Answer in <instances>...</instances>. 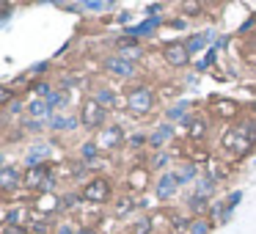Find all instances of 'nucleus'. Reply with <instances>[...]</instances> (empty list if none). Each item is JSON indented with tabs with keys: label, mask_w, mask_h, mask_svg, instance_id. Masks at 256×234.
I'll return each mask as SVG.
<instances>
[{
	"label": "nucleus",
	"mask_w": 256,
	"mask_h": 234,
	"mask_svg": "<svg viewBox=\"0 0 256 234\" xmlns=\"http://www.w3.org/2000/svg\"><path fill=\"white\" fill-rule=\"evenodd\" d=\"M256 140V127L254 124H237L223 135V149L232 154H245L250 149V144Z\"/></svg>",
	"instance_id": "obj_1"
},
{
	"label": "nucleus",
	"mask_w": 256,
	"mask_h": 234,
	"mask_svg": "<svg viewBox=\"0 0 256 234\" xmlns=\"http://www.w3.org/2000/svg\"><path fill=\"white\" fill-rule=\"evenodd\" d=\"M127 108L132 116L144 118L152 113V108H154V91L149 88V86H135V88L127 91Z\"/></svg>",
	"instance_id": "obj_2"
},
{
	"label": "nucleus",
	"mask_w": 256,
	"mask_h": 234,
	"mask_svg": "<svg viewBox=\"0 0 256 234\" xmlns=\"http://www.w3.org/2000/svg\"><path fill=\"white\" fill-rule=\"evenodd\" d=\"M108 118V108H102L94 96H86L83 105H80V124L86 130H102Z\"/></svg>",
	"instance_id": "obj_3"
},
{
	"label": "nucleus",
	"mask_w": 256,
	"mask_h": 234,
	"mask_svg": "<svg viewBox=\"0 0 256 234\" xmlns=\"http://www.w3.org/2000/svg\"><path fill=\"white\" fill-rule=\"evenodd\" d=\"M182 182H184V176H182L179 171H166V174H160V179L154 182V196H157L160 201H171L174 196L179 193Z\"/></svg>",
	"instance_id": "obj_4"
},
{
	"label": "nucleus",
	"mask_w": 256,
	"mask_h": 234,
	"mask_svg": "<svg viewBox=\"0 0 256 234\" xmlns=\"http://www.w3.org/2000/svg\"><path fill=\"white\" fill-rule=\"evenodd\" d=\"M83 198L88 201V204H105V201L110 198V182H108L105 176L88 179L86 188H83Z\"/></svg>",
	"instance_id": "obj_5"
},
{
	"label": "nucleus",
	"mask_w": 256,
	"mask_h": 234,
	"mask_svg": "<svg viewBox=\"0 0 256 234\" xmlns=\"http://www.w3.org/2000/svg\"><path fill=\"white\" fill-rule=\"evenodd\" d=\"M190 56H193V52L188 50L184 42H174V44L162 47V58H166V64H168V66H174V69H184L190 64Z\"/></svg>",
	"instance_id": "obj_6"
},
{
	"label": "nucleus",
	"mask_w": 256,
	"mask_h": 234,
	"mask_svg": "<svg viewBox=\"0 0 256 234\" xmlns=\"http://www.w3.org/2000/svg\"><path fill=\"white\" fill-rule=\"evenodd\" d=\"M50 182L52 179H50V168L47 166H28L22 174V184L30 190H44L50 188Z\"/></svg>",
	"instance_id": "obj_7"
},
{
	"label": "nucleus",
	"mask_w": 256,
	"mask_h": 234,
	"mask_svg": "<svg viewBox=\"0 0 256 234\" xmlns=\"http://www.w3.org/2000/svg\"><path fill=\"white\" fill-rule=\"evenodd\" d=\"M124 140L127 138H124L122 127H116V124H105V127L100 130V135H96V144H100V149H105V152H116Z\"/></svg>",
	"instance_id": "obj_8"
},
{
	"label": "nucleus",
	"mask_w": 256,
	"mask_h": 234,
	"mask_svg": "<svg viewBox=\"0 0 256 234\" xmlns=\"http://www.w3.org/2000/svg\"><path fill=\"white\" fill-rule=\"evenodd\" d=\"M105 69L113 74V78H122V80L135 78V61H130V58H124V56L108 58V61H105Z\"/></svg>",
	"instance_id": "obj_9"
},
{
	"label": "nucleus",
	"mask_w": 256,
	"mask_h": 234,
	"mask_svg": "<svg viewBox=\"0 0 256 234\" xmlns=\"http://www.w3.org/2000/svg\"><path fill=\"white\" fill-rule=\"evenodd\" d=\"M47 127L52 132H72L74 127H80V116H69V113H52L47 118Z\"/></svg>",
	"instance_id": "obj_10"
},
{
	"label": "nucleus",
	"mask_w": 256,
	"mask_h": 234,
	"mask_svg": "<svg viewBox=\"0 0 256 234\" xmlns=\"http://www.w3.org/2000/svg\"><path fill=\"white\" fill-rule=\"evenodd\" d=\"M25 110H28V116L34 118V122H47V118L52 116V105H50L47 96H36V100H30Z\"/></svg>",
	"instance_id": "obj_11"
},
{
	"label": "nucleus",
	"mask_w": 256,
	"mask_h": 234,
	"mask_svg": "<svg viewBox=\"0 0 256 234\" xmlns=\"http://www.w3.org/2000/svg\"><path fill=\"white\" fill-rule=\"evenodd\" d=\"M20 184H22V174L17 171L14 166H3L0 168V188H3V193H12V190H17Z\"/></svg>",
	"instance_id": "obj_12"
},
{
	"label": "nucleus",
	"mask_w": 256,
	"mask_h": 234,
	"mask_svg": "<svg viewBox=\"0 0 256 234\" xmlns=\"http://www.w3.org/2000/svg\"><path fill=\"white\" fill-rule=\"evenodd\" d=\"M174 135V127L171 124H162V127H157L154 132L149 135V146H154V149H160V146L168 144V138Z\"/></svg>",
	"instance_id": "obj_13"
},
{
	"label": "nucleus",
	"mask_w": 256,
	"mask_h": 234,
	"mask_svg": "<svg viewBox=\"0 0 256 234\" xmlns=\"http://www.w3.org/2000/svg\"><path fill=\"white\" fill-rule=\"evenodd\" d=\"M47 154H50V146H47V144H36L34 149L25 154V160H28V166H44Z\"/></svg>",
	"instance_id": "obj_14"
},
{
	"label": "nucleus",
	"mask_w": 256,
	"mask_h": 234,
	"mask_svg": "<svg viewBox=\"0 0 256 234\" xmlns=\"http://www.w3.org/2000/svg\"><path fill=\"white\" fill-rule=\"evenodd\" d=\"M3 223H8V226H25V223H28V210H25L22 204L14 206V210H8V212H6Z\"/></svg>",
	"instance_id": "obj_15"
},
{
	"label": "nucleus",
	"mask_w": 256,
	"mask_h": 234,
	"mask_svg": "<svg viewBox=\"0 0 256 234\" xmlns=\"http://www.w3.org/2000/svg\"><path fill=\"white\" fill-rule=\"evenodd\" d=\"M160 25V17H149L146 22H140V25H135V28H127V36H146V34H152V30Z\"/></svg>",
	"instance_id": "obj_16"
},
{
	"label": "nucleus",
	"mask_w": 256,
	"mask_h": 234,
	"mask_svg": "<svg viewBox=\"0 0 256 234\" xmlns=\"http://www.w3.org/2000/svg\"><path fill=\"white\" fill-rule=\"evenodd\" d=\"M94 100L100 102L102 108L110 110V108H116V91H113V88H96L94 91Z\"/></svg>",
	"instance_id": "obj_17"
},
{
	"label": "nucleus",
	"mask_w": 256,
	"mask_h": 234,
	"mask_svg": "<svg viewBox=\"0 0 256 234\" xmlns=\"http://www.w3.org/2000/svg\"><path fill=\"white\" fill-rule=\"evenodd\" d=\"M188 132H190V138H193V140H201L206 135V122H204V118H190V122H188Z\"/></svg>",
	"instance_id": "obj_18"
},
{
	"label": "nucleus",
	"mask_w": 256,
	"mask_h": 234,
	"mask_svg": "<svg viewBox=\"0 0 256 234\" xmlns=\"http://www.w3.org/2000/svg\"><path fill=\"white\" fill-rule=\"evenodd\" d=\"M212 108H215V110L220 113L223 118H234V116H237V113H240V108L234 105L232 100H220V102H215V105H212Z\"/></svg>",
	"instance_id": "obj_19"
},
{
	"label": "nucleus",
	"mask_w": 256,
	"mask_h": 234,
	"mask_svg": "<svg viewBox=\"0 0 256 234\" xmlns=\"http://www.w3.org/2000/svg\"><path fill=\"white\" fill-rule=\"evenodd\" d=\"M80 157H83L86 162H94L96 157H100V144L96 140H88V144L80 146Z\"/></svg>",
	"instance_id": "obj_20"
},
{
	"label": "nucleus",
	"mask_w": 256,
	"mask_h": 234,
	"mask_svg": "<svg viewBox=\"0 0 256 234\" xmlns=\"http://www.w3.org/2000/svg\"><path fill=\"white\" fill-rule=\"evenodd\" d=\"M188 108H190V102H179V105H174L171 110H168V122H190V118L184 116Z\"/></svg>",
	"instance_id": "obj_21"
},
{
	"label": "nucleus",
	"mask_w": 256,
	"mask_h": 234,
	"mask_svg": "<svg viewBox=\"0 0 256 234\" xmlns=\"http://www.w3.org/2000/svg\"><path fill=\"white\" fill-rule=\"evenodd\" d=\"M179 12L184 14V17H198L201 14V0H182V8Z\"/></svg>",
	"instance_id": "obj_22"
},
{
	"label": "nucleus",
	"mask_w": 256,
	"mask_h": 234,
	"mask_svg": "<svg viewBox=\"0 0 256 234\" xmlns=\"http://www.w3.org/2000/svg\"><path fill=\"white\" fill-rule=\"evenodd\" d=\"M206 39H210L206 34H198V36H190V39L184 42V44H188V50H190V52H198V50H204V47H206Z\"/></svg>",
	"instance_id": "obj_23"
},
{
	"label": "nucleus",
	"mask_w": 256,
	"mask_h": 234,
	"mask_svg": "<svg viewBox=\"0 0 256 234\" xmlns=\"http://www.w3.org/2000/svg\"><path fill=\"white\" fill-rule=\"evenodd\" d=\"M210 232H212V223L204 220V218H201V220H193V223H190V234H210Z\"/></svg>",
	"instance_id": "obj_24"
},
{
	"label": "nucleus",
	"mask_w": 256,
	"mask_h": 234,
	"mask_svg": "<svg viewBox=\"0 0 256 234\" xmlns=\"http://www.w3.org/2000/svg\"><path fill=\"white\" fill-rule=\"evenodd\" d=\"M47 100H50L52 110H56V108H66V100H69V96L64 94V91H52V94L47 96Z\"/></svg>",
	"instance_id": "obj_25"
},
{
	"label": "nucleus",
	"mask_w": 256,
	"mask_h": 234,
	"mask_svg": "<svg viewBox=\"0 0 256 234\" xmlns=\"http://www.w3.org/2000/svg\"><path fill=\"white\" fill-rule=\"evenodd\" d=\"M56 234H80V232H78V226H74V223H61Z\"/></svg>",
	"instance_id": "obj_26"
},
{
	"label": "nucleus",
	"mask_w": 256,
	"mask_h": 234,
	"mask_svg": "<svg viewBox=\"0 0 256 234\" xmlns=\"http://www.w3.org/2000/svg\"><path fill=\"white\" fill-rule=\"evenodd\" d=\"M3 234H30V232L25 226H8L6 223V226H3Z\"/></svg>",
	"instance_id": "obj_27"
},
{
	"label": "nucleus",
	"mask_w": 256,
	"mask_h": 234,
	"mask_svg": "<svg viewBox=\"0 0 256 234\" xmlns=\"http://www.w3.org/2000/svg\"><path fill=\"white\" fill-rule=\"evenodd\" d=\"M127 144H130V146H135V149H138V146L149 144V138H146V135H132V138H127Z\"/></svg>",
	"instance_id": "obj_28"
},
{
	"label": "nucleus",
	"mask_w": 256,
	"mask_h": 234,
	"mask_svg": "<svg viewBox=\"0 0 256 234\" xmlns=\"http://www.w3.org/2000/svg\"><path fill=\"white\" fill-rule=\"evenodd\" d=\"M190 204H193V210H204L206 206V196H193V198H190Z\"/></svg>",
	"instance_id": "obj_29"
},
{
	"label": "nucleus",
	"mask_w": 256,
	"mask_h": 234,
	"mask_svg": "<svg viewBox=\"0 0 256 234\" xmlns=\"http://www.w3.org/2000/svg\"><path fill=\"white\" fill-rule=\"evenodd\" d=\"M149 226H152V223L146 220V218H144V220H138V223H135V234H149Z\"/></svg>",
	"instance_id": "obj_30"
},
{
	"label": "nucleus",
	"mask_w": 256,
	"mask_h": 234,
	"mask_svg": "<svg viewBox=\"0 0 256 234\" xmlns=\"http://www.w3.org/2000/svg\"><path fill=\"white\" fill-rule=\"evenodd\" d=\"M168 160H171L168 154H157L154 160H152V166H154V168H166V166H168Z\"/></svg>",
	"instance_id": "obj_31"
},
{
	"label": "nucleus",
	"mask_w": 256,
	"mask_h": 234,
	"mask_svg": "<svg viewBox=\"0 0 256 234\" xmlns=\"http://www.w3.org/2000/svg\"><path fill=\"white\" fill-rule=\"evenodd\" d=\"M240 198H242V193H240V190H234V193H232V196H228V198H226L228 210H234V206H237V201H240Z\"/></svg>",
	"instance_id": "obj_32"
},
{
	"label": "nucleus",
	"mask_w": 256,
	"mask_h": 234,
	"mask_svg": "<svg viewBox=\"0 0 256 234\" xmlns=\"http://www.w3.org/2000/svg\"><path fill=\"white\" fill-rule=\"evenodd\" d=\"M182 176H184V179H193V176H196V168H193V166H188V168L182 171Z\"/></svg>",
	"instance_id": "obj_33"
}]
</instances>
